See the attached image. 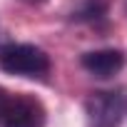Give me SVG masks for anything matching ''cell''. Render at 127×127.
<instances>
[{
    "mask_svg": "<svg viewBox=\"0 0 127 127\" xmlns=\"http://www.w3.org/2000/svg\"><path fill=\"white\" fill-rule=\"evenodd\" d=\"M0 67L18 77H45L50 72V57L35 45L13 42L0 50Z\"/></svg>",
    "mask_w": 127,
    "mask_h": 127,
    "instance_id": "obj_2",
    "label": "cell"
},
{
    "mask_svg": "<svg viewBox=\"0 0 127 127\" xmlns=\"http://www.w3.org/2000/svg\"><path fill=\"white\" fill-rule=\"evenodd\" d=\"M87 127H120L127 117V90H102L85 100Z\"/></svg>",
    "mask_w": 127,
    "mask_h": 127,
    "instance_id": "obj_3",
    "label": "cell"
},
{
    "mask_svg": "<svg viewBox=\"0 0 127 127\" xmlns=\"http://www.w3.org/2000/svg\"><path fill=\"white\" fill-rule=\"evenodd\" d=\"M105 13V3L102 0H87L85 3V8L82 10H77V20H95V18H100Z\"/></svg>",
    "mask_w": 127,
    "mask_h": 127,
    "instance_id": "obj_5",
    "label": "cell"
},
{
    "mask_svg": "<svg viewBox=\"0 0 127 127\" xmlns=\"http://www.w3.org/2000/svg\"><path fill=\"white\" fill-rule=\"evenodd\" d=\"M28 3H42V0H28Z\"/></svg>",
    "mask_w": 127,
    "mask_h": 127,
    "instance_id": "obj_6",
    "label": "cell"
},
{
    "mask_svg": "<svg viewBox=\"0 0 127 127\" xmlns=\"http://www.w3.org/2000/svg\"><path fill=\"white\" fill-rule=\"evenodd\" d=\"M80 62H82V67H85L92 77L107 80V77H112L115 72L122 70V65H125V55H122L120 50L107 47V50H92V52H85Z\"/></svg>",
    "mask_w": 127,
    "mask_h": 127,
    "instance_id": "obj_4",
    "label": "cell"
},
{
    "mask_svg": "<svg viewBox=\"0 0 127 127\" xmlns=\"http://www.w3.org/2000/svg\"><path fill=\"white\" fill-rule=\"evenodd\" d=\"M47 112L32 95L0 87V127H45Z\"/></svg>",
    "mask_w": 127,
    "mask_h": 127,
    "instance_id": "obj_1",
    "label": "cell"
},
{
    "mask_svg": "<svg viewBox=\"0 0 127 127\" xmlns=\"http://www.w3.org/2000/svg\"><path fill=\"white\" fill-rule=\"evenodd\" d=\"M125 8H127V3H125Z\"/></svg>",
    "mask_w": 127,
    "mask_h": 127,
    "instance_id": "obj_7",
    "label": "cell"
}]
</instances>
